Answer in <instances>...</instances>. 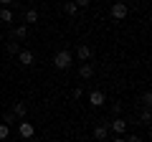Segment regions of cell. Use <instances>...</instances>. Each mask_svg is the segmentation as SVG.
Wrapping results in <instances>:
<instances>
[{
	"mask_svg": "<svg viewBox=\"0 0 152 142\" xmlns=\"http://www.w3.org/2000/svg\"><path fill=\"white\" fill-rule=\"evenodd\" d=\"M71 64H74V53L71 51H58V53H53V66L58 71H66V69H71Z\"/></svg>",
	"mask_w": 152,
	"mask_h": 142,
	"instance_id": "cell-1",
	"label": "cell"
},
{
	"mask_svg": "<svg viewBox=\"0 0 152 142\" xmlns=\"http://www.w3.org/2000/svg\"><path fill=\"white\" fill-rule=\"evenodd\" d=\"M109 13H112V20H114V23H122L127 15H129V8H127V3L117 0V3L112 5V10H109Z\"/></svg>",
	"mask_w": 152,
	"mask_h": 142,
	"instance_id": "cell-2",
	"label": "cell"
},
{
	"mask_svg": "<svg viewBox=\"0 0 152 142\" xmlns=\"http://www.w3.org/2000/svg\"><path fill=\"white\" fill-rule=\"evenodd\" d=\"M107 127H109V132H114V135H122V137L127 135V122L122 119V117H114Z\"/></svg>",
	"mask_w": 152,
	"mask_h": 142,
	"instance_id": "cell-3",
	"label": "cell"
},
{
	"mask_svg": "<svg viewBox=\"0 0 152 142\" xmlns=\"http://www.w3.org/2000/svg\"><path fill=\"white\" fill-rule=\"evenodd\" d=\"M15 59H18L20 66H33V64H36V53H33L31 48H20V53H18Z\"/></svg>",
	"mask_w": 152,
	"mask_h": 142,
	"instance_id": "cell-4",
	"label": "cell"
},
{
	"mask_svg": "<svg viewBox=\"0 0 152 142\" xmlns=\"http://www.w3.org/2000/svg\"><path fill=\"white\" fill-rule=\"evenodd\" d=\"M104 102H107V97H104V91H99V89H94V91H89V104H91L94 109H96V107H104Z\"/></svg>",
	"mask_w": 152,
	"mask_h": 142,
	"instance_id": "cell-5",
	"label": "cell"
},
{
	"mask_svg": "<svg viewBox=\"0 0 152 142\" xmlns=\"http://www.w3.org/2000/svg\"><path fill=\"white\" fill-rule=\"evenodd\" d=\"M18 135H20L23 140H31V137L36 135V127H33L31 122H20V124H18Z\"/></svg>",
	"mask_w": 152,
	"mask_h": 142,
	"instance_id": "cell-6",
	"label": "cell"
},
{
	"mask_svg": "<svg viewBox=\"0 0 152 142\" xmlns=\"http://www.w3.org/2000/svg\"><path fill=\"white\" fill-rule=\"evenodd\" d=\"M38 23V10L36 8H26L23 10V26H36Z\"/></svg>",
	"mask_w": 152,
	"mask_h": 142,
	"instance_id": "cell-7",
	"label": "cell"
},
{
	"mask_svg": "<svg viewBox=\"0 0 152 142\" xmlns=\"http://www.w3.org/2000/svg\"><path fill=\"white\" fill-rule=\"evenodd\" d=\"M107 137H109V127H107V124H96V127H94V140L104 142Z\"/></svg>",
	"mask_w": 152,
	"mask_h": 142,
	"instance_id": "cell-8",
	"label": "cell"
},
{
	"mask_svg": "<svg viewBox=\"0 0 152 142\" xmlns=\"http://www.w3.org/2000/svg\"><path fill=\"white\" fill-rule=\"evenodd\" d=\"M76 59H79V61H89V59H91V48H89V46H76Z\"/></svg>",
	"mask_w": 152,
	"mask_h": 142,
	"instance_id": "cell-9",
	"label": "cell"
},
{
	"mask_svg": "<svg viewBox=\"0 0 152 142\" xmlns=\"http://www.w3.org/2000/svg\"><path fill=\"white\" fill-rule=\"evenodd\" d=\"M13 114H15L18 117V119H23V117H26L28 114V107H26V102H15V104H13Z\"/></svg>",
	"mask_w": 152,
	"mask_h": 142,
	"instance_id": "cell-10",
	"label": "cell"
},
{
	"mask_svg": "<svg viewBox=\"0 0 152 142\" xmlns=\"http://www.w3.org/2000/svg\"><path fill=\"white\" fill-rule=\"evenodd\" d=\"M79 76H81V79H91L94 76V66L91 64H81V66H79Z\"/></svg>",
	"mask_w": 152,
	"mask_h": 142,
	"instance_id": "cell-11",
	"label": "cell"
},
{
	"mask_svg": "<svg viewBox=\"0 0 152 142\" xmlns=\"http://www.w3.org/2000/svg\"><path fill=\"white\" fill-rule=\"evenodd\" d=\"M13 18H15V15H13L10 8H0V23H5V26H8V23H13Z\"/></svg>",
	"mask_w": 152,
	"mask_h": 142,
	"instance_id": "cell-12",
	"label": "cell"
},
{
	"mask_svg": "<svg viewBox=\"0 0 152 142\" xmlns=\"http://www.w3.org/2000/svg\"><path fill=\"white\" fill-rule=\"evenodd\" d=\"M10 36H13V41H15V38H20V41H23V38L28 36V26H15Z\"/></svg>",
	"mask_w": 152,
	"mask_h": 142,
	"instance_id": "cell-13",
	"label": "cell"
},
{
	"mask_svg": "<svg viewBox=\"0 0 152 142\" xmlns=\"http://www.w3.org/2000/svg\"><path fill=\"white\" fill-rule=\"evenodd\" d=\"M5 51H8L10 56H18V53H20V43H18V41H8V43H5Z\"/></svg>",
	"mask_w": 152,
	"mask_h": 142,
	"instance_id": "cell-14",
	"label": "cell"
},
{
	"mask_svg": "<svg viewBox=\"0 0 152 142\" xmlns=\"http://www.w3.org/2000/svg\"><path fill=\"white\" fill-rule=\"evenodd\" d=\"M150 122H152V112H150V107H145L140 114V124H150Z\"/></svg>",
	"mask_w": 152,
	"mask_h": 142,
	"instance_id": "cell-15",
	"label": "cell"
},
{
	"mask_svg": "<svg viewBox=\"0 0 152 142\" xmlns=\"http://www.w3.org/2000/svg\"><path fill=\"white\" fill-rule=\"evenodd\" d=\"M64 10H66V15H76V13H79V8H76L74 0H69V3L64 5Z\"/></svg>",
	"mask_w": 152,
	"mask_h": 142,
	"instance_id": "cell-16",
	"label": "cell"
},
{
	"mask_svg": "<svg viewBox=\"0 0 152 142\" xmlns=\"http://www.w3.org/2000/svg\"><path fill=\"white\" fill-rule=\"evenodd\" d=\"M3 124L13 127V124H15V114H13V112H5V117H3Z\"/></svg>",
	"mask_w": 152,
	"mask_h": 142,
	"instance_id": "cell-17",
	"label": "cell"
},
{
	"mask_svg": "<svg viewBox=\"0 0 152 142\" xmlns=\"http://www.w3.org/2000/svg\"><path fill=\"white\" fill-rule=\"evenodd\" d=\"M8 137H10V127L0 122V140H8Z\"/></svg>",
	"mask_w": 152,
	"mask_h": 142,
	"instance_id": "cell-18",
	"label": "cell"
},
{
	"mask_svg": "<svg viewBox=\"0 0 152 142\" xmlns=\"http://www.w3.org/2000/svg\"><path fill=\"white\" fill-rule=\"evenodd\" d=\"M112 114H114V117L122 114V102H114V104H112Z\"/></svg>",
	"mask_w": 152,
	"mask_h": 142,
	"instance_id": "cell-19",
	"label": "cell"
},
{
	"mask_svg": "<svg viewBox=\"0 0 152 142\" xmlns=\"http://www.w3.org/2000/svg\"><path fill=\"white\" fill-rule=\"evenodd\" d=\"M142 104H145V107H150V104H152V94H150V91L142 94Z\"/></svg>",
	"mask_w": 152,
	"mask_h": 142,
	"instance_id": "cell-20",
	"label": "cell"
},
{
	"mask_svg": "<svg viewBox=\"0 0 152 142\" xmlns=\"http://www.w3.org/2000/svg\"><path fill=\"white\" fill-rule=\"evenodd\" d=\"M71 97H74V99H81V97H84V89H81V86H76L74 91H71Z\"/></svg>",
	"mask_w": 152,
	"mask_h": 142,
	"instance_id": "cell-21",
	"label": "cell"
},
{
	"mask_svg": "<svg viewBox=\"0 0 152 142\" xmlns=\"http://www.w3.org/2000/svg\"><path fill=\"white\" fill-rule=\"evenodd\" d=\"M124 142H142V137H140V135H127Z\"/></svg>",
	"mask_w": 152,
	"mask_h": 142,
	"instance_id": "cell-22",
	"label": "cell"
},
{
	"mask_svg": "<svg viewBox=\"0 0 152 142\" xmlns=\"http://www.w3.org/2000/svg\"><path fill=\"white\" fill-rule=\"evenodd\" d=\"M0 5H3V8H10V5H18V0H0Z\"/></svg>",
	"mask_w": 152,
	"mask_h": 142,
	"instance_id": "cell-23",
	"label": "cell"
},
{
	"mask_svg": "<svg viewBox=\"0 0 152 142\" xmlns=\"http://www.w3.org/2000/svg\"><path fill=\"white\" fill-rule=\"evenodd\" d=\"M74 3H76V8H86L91 0H74Z\"/></svg>",
	"mask_w": 152,
	"mask_h": 142,
	"instance_id": "cell-24",
	"label": "cell"
},
{
	"mask_svg": "<svg viewBox=\"0 0 152 142\" xmlns=\"http://www.w3.org/2000/svg\"><path fill=\"white\" fill-rule=\"evenodd\" d=\"M114 142H124V137H122V135H114Z\"/></svg>",
	"mask_w": 152,
	"mask_h": 142,
	"instance_id": "cell-25",
	"label": "cell"
}]
</instances>
